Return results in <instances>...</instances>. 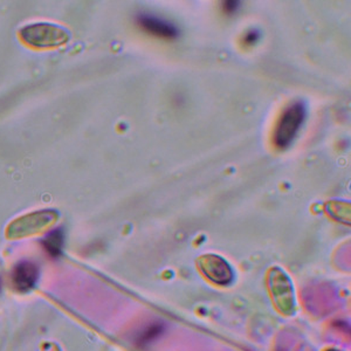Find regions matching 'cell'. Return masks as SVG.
I'll return each mask as SVG.
<instances>
[{
  "label": "cell",
  "instance_id": "12",
  "mask_svg": "<svg viewBox=\"0 0 351 351\" xmlns=\"http://www.w3.org/2000/svg\"><path fill=\"white\" fill-rule=\"evenodd\" d=\"M43 351H59V349L54 344H46V347Z\"/></svg>",
  "mask_w": 351,
  "mask_h": 351
},
{
  "label": "cell",
  "instance_id": "5",
  "mask_svg": "<svg viewBox=\"0 0 351 351\" xmlns=\"http://www.w3.org/2000/svg\"><path fill=\"white\" fill-rule=\"evenodd\" d=\"M39 271L36 265L29 261H23L13 269V286L19 293H27L36 286Z\"/></svg>",
  "mask_w": 351,
  "mask_h": 351
},
{
  "label": "cell",
  "instance_id": "7",
  "mask_svg": "<svg viewBox=\"0 0 351 351\" xmlns=\"http://www.w3.org/2000/svg\"><path fill=\"white\" fill-rule=\"evenodd\" d=\"M64 232L61 228H56L51 233H48L46 238L43 240V246L49 256L53 258L60 256L64 247Z\"/></svg>",
  "mask_w": 351,
  "mask_h": 351
},
{
  "label": "cell",
  "instance_id": "13",
  "mask_svg": "<svg viewBox=\"0 0 351 351\" xmlns=\"http://www.w3.org/2000/svg\"><path fill=\"white\" fill-rule=\"evenodd\" d=\"M329 351H336V350H329Z\"/></svg>",
  "mask_w": 351,
  "mask_h": 351
},
{
  "label": "cell",
  "instance_id": "6",
  "mask_svg": "<svg viewBox=\"0 0 351 351\" xmlns=\"http://www.w3.org/2000/svg\"><path fill=\"white\" fill-rule=\"evenodd\" d=\"M137 23L145 32L152 36H160L164 39H175L178 36V29L171 23L156 18L149 14H141L137 18Z\"/></svg>",
  "mask_w": 351,
  "mask_h": 351
},
{
  "label": "cell",
  "instance_id": "1",
  "mask_svg": "<svg viewBox=\"0 0 351 351\" xmlns=\"http://www.w3.org/2000/svg\"><path fill=\"white\" fill-rule=\"evenodd\" d=\"M21 36L25 44L36 48H54L66 44L69 40V33L56 25H28L21 31Z\"/></svg>",
  "mask_w": 351,
  "mask_h": 351
},
{
  "label": "cell",
  "instance_id": "10",
  "mask_svg": "<svg viewBox=\"0 0 351 351\" xmlns=\"http://www.w3.org/2000/svg\"><path fill=\"white\" fill-rule=\"evenodd\" d=\"M260 33L258 31H250V32L246 33V36H243V44L252 46V45L258 43Z\"/></svg>",
  "mask_w": 351,
  "mask_h": 351
},
{
  "label": "cell",
  "instance_id": "11",
  "mask_svg": "<svg viewBox=\"0 0 351 351\" xmlns=\"http://www.w3.org/2000/svg\"><path fill=\"white\" fill-rule=\"evenodd\" d=\"M239 1H225L223 3V10L228 14H232V13L236 12L237 10L239 8Z\"/></svg>",
  "mask_w": 351,
  "mask_h": 351
},
{
  "label": "cell",
  "instance_id": "4",
  "mask_svg": "<svg viewBox=\"0 0 351 351\" xmlns=\"http://www.w3.org/2000/svg\"><path fill=\"white\" fill-rule=\"evenodd\" d=\"M200 269L208 279L219 285L228 284L232 280V271L228 263L218 256H204L199 259Z\"/></svg>",
  "mask_w": 351,
  "mask_h": 351
},
{
  "label": "cell",
  "instance_id": "3",
  "mask_svg": "<svg viewBox=\"0 0 351 351\" xmlns=\"http://www.w3.org/2000/svg\"><path fill=\"white\" fill-rule=\"evenodd\" d=\"M56 212L52 210L38 211L21 217L10 223L6 231V237L10 239H19L24 237L32 236L34 233L43 231L44 228L54 223L56 219Z\"/></svg>",
  "mask_w": 351,
  "mask_h": 351
},
{
  "label": "cell",
  "instance_id": "9",
  "mask_svg": "<svg viewBox=\"0 0 351 351\" xmlns=\"http://www.w3.org/2000/svg\"><path fill=\"white\" fill-rule=\"evenodd\" d=\"M329 211L334 212V216L337 217L341 221L351 223V204H349V211L347 210V203H332L329 204Z\"/></svg>",
  "mask_w": 351,
  "mask_h": 351
},
{
  "label": "cell",
  "instance_id": "8",
  "mask_svg": "<svg viewBox=\"0 0 351 351\" xmlns=\"http://www.w3.org/2000/svg\"><path fill=\"white\" fill-rule=\"evenodd\" d=\"M162 331H163V326H162V324H152V326L147 328V329L141 334L140 337L137 339V343L140 344V346L150 343L156 337H158V336L162 334Z\"/></svg>",
  "mask_w": 351,
  "mask_h": 351
},
{
  "label": "cell",
  "instance_id": "2",
  "mask_svg": "<svg viewBox=\"0 0 351 351\" xmlns=\"http://www.w3.org/2000/svg\"><path fill=\"white\" fill-rule=\"evenodd\" d=\"M306 108L302 104L295 102L286 108L279 117V122L274 132V144L278 148H287L295 138L300 127L304 123Z\"/></svg>",
  "mask_w": 351,
  "mask_h": 351
}]
</instances>
